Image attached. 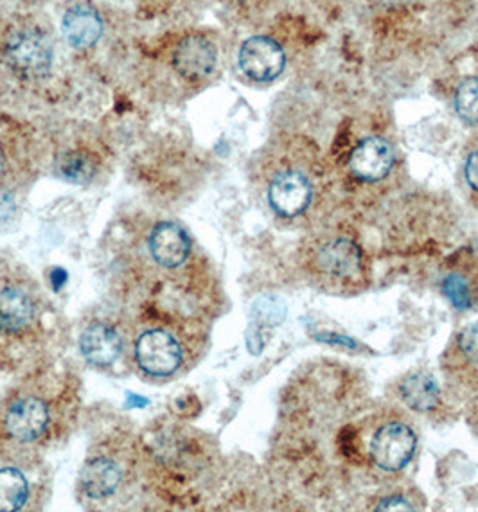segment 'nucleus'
<instances>
[{
	"label": "nucleus",
	"instance_id": "obj_1",
	"mask_svg": "<svg viewBox=\"0 0 478 512\" xmlns=\"http://www.w3.org/2000/svg\"><path fill=\"white\" fill-rule=\"evenodd\" d=\"M110 292L128 320L207 327L220 304L213 265L177 221L128 218L112 234Z\"/></svg>",
	"mask_w": 478,
	"mask_h": 512
},
{
	"label": "nucleus",
	"instance_id": "obj_2",
	"mask_svg": "<svg viewBox=\"0 0 478 512\" xmlns=\"http://www.w3.org/2000/svg\"><path fill=\"white\" fill-rule=\"evenodd\" d=\"M81 383L74 372L49 362L17 378L0 396V462L42 466L78 424Z\"/></svg>",
	"mask_w": 478,
	"mask_h": 512
},
{
	"label": "nucleus",
	"instance_id": "obj_3",
	"mask_svg": "<svg viewBox=\"0 0 478 512\" xmlns=\"http://www.w3.org/2000/svg\"><path fill=\"white\" fill-rule=\"evenodd\" d=\"M58 313L24 266L0 259V374L20 378L51 360Z\"/></svg>",
	"mask_w": 478,
	"mask_h": 512
},
{
	"label": "nucleus",
	"instance_id": "obj_4",
	"mask_svg": "<svg viewBox=\"0 0 478 512\" xmlns=\"http://www.w3.org/2000/svg\"><path fill=\"white\" fill-rule=\"evenodd\" d=\"M142 482L166 504H189L213 460L202 433L177 417L150 424L141 433Z\"/></svg>",
	"mask_w": 478,
	"mask_h": 512
},
{
	"label": "nucleus",
	"instance_id": "obj_5",
	"mask_svg": "<svg viewBox=\"0 0 478 512\" xmlns=\"http://www.w3.org/2000/svg\"><path fill=\"white\" fill-rule=\"evenodd\" d=\"M266 207L277 220L310 225L324 202V168L319 150L304 139L275 144L261 168Z\"/></svg>",
	"mask_w": 478,
	"mask_h": 512
},
{
	"label": "nucleus",
	"instance_id": "obj_6",
	"mask_svg": "<svg viewBox=\"0 0 478 512\" xmlns=\"http://www.w3.org/2000/svg\"><path fill=\"white\" fill-rule=\"evenodd\" d=\"M142 484L141 433L116 423L99 432L78 480L80 502L96 509L124 504Z\"/></svg>",
	"mask_w": 478,
	"mask_h": 512
},
{
	"label": "nucleus",
	"instance_id": "obj_7",
	"mask_svg": "<svg viewBox=\"0 0 478 512\" xmlns=\"http://www.w3.org/2000/svg\"><path fill=\"white\" fill-rule=\"evenodd\" d=\"M128 360L148 380H171L189 371L207 342V327L164 320H128Z\"/></svg>",
	"mask_w": 478,
	"mask_h": 512
},
{
	"label": "nucleus",
	"instance_id": "obj_8",
	"mask_svg": "<svg viewBox=\"0 0 478 512\" xmlns=\"http://www.w3.org/2000/svg\"><path fill=\"white\" fill-rule=\"evenodd\" d=\"M302 272L317 290L356 295L369 286L371 268L360 241L349 230H317L301 247Z\"/></svg>",
	"mask_w": 478,
	"mask_h": 512
},
{
	"label": "nucleus",
	"instance_id": "obj_9",
	"mask_svg": "<svg viewBox=\"0 0 478 512\" xmlns=\"http://www.w3.org/2000/svg\"><path fill=\"white\" fill-rule=\"evenodd\" d=\"M130 324L119 311L117 315H99L87 322L80 335L83 358L96 369H112L123 358L128 360Z\"/></svg>",
	"mask_w": 478,
	"mask_h": 512
},
{
	"label": "nucleus",
	"instance_id": "obj_10",
	"mask_svg": "<svg viewBox=\"0 0 478 512\" xmlns=\"http://www.w3.org/2000/svg\"><path fill=\"white\" fill-rule=\"evenodd\" d=\"M417 450V435L410 424L392 417L381 421L369 441V459L385 473H396L407 468Z\"/></svg>",
	"mask_w": 478,
	"mask_h": 512
},
{
	"label": "nucleus",
	"instance_id": "obj_11",
	"mask_svg": "<svg viewBox=\"0 0 478 512\" xmlns=\"http://www.w3.org/2000/svg\"><path fill=\"white\" fill-rule=\"evenodd\" d=\"M4 58L17 74L38 78L51 69L53 47L38 27H13L4 40Z\"/></svg>",
	"mask_w": 478,
	"mask_h": 512
},
{
	"label": "nucleus",
	"instance_id": "obj_12",
	"mask_svg": "<svg viewBox=\"0 0 478 512\" xmlns=\"http://www.w3.org/2000/svg\"><path fill=\"white\" fill-rule=\"evenodd\" d=\"M31 142L15 124L0 123V200L13 195L31 171Z\"/></svg>",
	"mask_w": 478,
	"mask_h": 512
},
{
	"label": "nucleus",
	"instance_id": "obj_13",
	"mask_svg": "<svg viewBox=\"0 0 478 512\" xmlns=\"http://www.w3.org/2000/svg\"><path fill=\"white\" fill-rule=\"evenodd\" d=\"M394 148L387 139L372 135L358 142L349 153L347 169L358 184L374 186L389 177L394 168Z\"/></svg>",
	"mask_w": 478,
	"mask_h": 512
},
{
	"label": "nucleus",
	"instance_id": "obj_14",
	"mask_svg": "<svg viewBox=\"0 0 478 512\" xmlns=\"http://www.w3.org/2000/svg\"><path fill=\"white\" fill-rule=\"evenodd\" d=\"M286 56L281 45L266 36H254L239 51V65L248 78L272 81L283 72Z\"/></svg>",
	"mask_w": 478,
	"mask_h": 512
},
{
	"label": "nucleus",
	"instance_id": "obj_15",
	"mask_svg": "<svg viewBox=\"0 0 478 512\" xmlns=\"http://www.w3.org/2000/svg\"><path fill=\"white\" fill-rule=\"evenodd\" d=\"M443 292L453 308H478L477 257H464L450 265L443 277Z\"/></svg>",
	"mask_w": 478,
	"mask_h": 512
},
{
	"label": "nucleus",
	"instance_id": "obj_16",
	"mask_svg": "<svg viewBox=\"0 0 478 512\" xmlns=\"http://www.w3.org/2000/svg\"><path fill=\"white\" fill-rule=\"evenodd\" d=\"M173 67L187 80H202L216 67V49L204 36H186L173 53Z\"/></svg>",
	"mask_w": 478,
	"mask_h": 512
},
{
	"label": "nucleus",
	"instance_id": "obj_17",
	"mask_svg": "<svg viewBox=\"0 0 478 512\" xmlns=\"http://www.w3.org/2000/svg\"><path fill=\"white\" fill-rule=\"evenodd\" d=\"M42 466H20L0 462V512L24 511L35 498L38 487L27 471Z\"/></svg>",
	"mask_w": 478,
	"mask_h": 512
},
{
	"label": "nucleus",
	"instance_id": "obj_18",
	"mask_svg": "<svg viewBox=\"0 0 478 512\" xmlns=\"http://www.w3.org/2000/svg\"><path fill=\"white\" fill-rule=\"evenodd\" d=\"M398 396L408 408L421 412V414H430L441 403V390L437 381L425 372H416V374H407L396 383Z\"/></svg>",
	"mask_w": 478,
	"mask_h": 512
},
{
	"label": "nucleus",
	"instance_id": "obj_19",
	"mask_svg": "<svg viewBox=\"0 0 478 512\" xmlns=\"http://www.w3.org/2000/svg\"><path fill=\"white\" fill-rule=\"evenodd\" d=\"M444 371L450 374H477L478 322L462 327L448 344L444 356Z\"/></svg>",
	"mask_w": 478,
	"mask_h": 512
},
{
	"label": "nucleus",
	"instance_id": "obj_20",
	"mask_svg": "<svg viewBox=\"0 0 478 512\" xmlns=\"http://www.w3.org/2000/svg\"><path fill=\"white\" fill-rule=\"evenodd\" d=\"M103 33V24L98 11L90 6H74L63 17V36L78 49L96 44Z\"/></svg>",
	"mask_w": 478,
	"mask_h": 512
},
{
	"label": "nucleus",
	"instance_id": "obj_21",
	"mask_svg": "<svg viewBox=\"0 0 478 512\" xmlns=\"http://www.w3.org/2000/svg\"><path fill=\"white\" fill-rule=\"evenodd\" d=\"M56 173L71 184L89 186L98 177V155L85 146L65 148L56 155Z\"/></svg>",
	"mask_w": 478,
	"mask_h": 512
},
{
	"label": "nucleus",
	"instance_id": "obj_22",
	"mask_svg": "<svg viewBox=\"0 0 478 512\" xmlns=\"http://www.w3.org/2000/svg\"><path fill=\"white\" fill-rule=\"evenodd\" d=\"M453 105L464 123L478 126V76H468L457 85Z\"/></svg>",
	"mask_w": 478,
	"mask_h": 512
},
{
	"label": "nucleus",
	"instance_id": "obj_23",
	"mask_svg": "<svg viewBox=\"0 0 478 512\" xmlns=\"http://www.w3.org/2000/svg\"><path fill=\"white\" fill-rule=\"evenodd\" d=\"M374 509L376 511H417L419 500L414 498L412 491L396 489L392 493L380 496L378 502L374 505Z\"/></svg>",
	"mask_w": 478,
	"mask_h": 512
},
{
	"label": "nucleus",
	"instance_id": "obj_24",
	"mask_svg": "<svg viewBox=\"0 0 478 512\" xmlns=\"http://www.w3.org/2000/svg\"><path fill=\"white\" fill-rule=\"evenodd\" d=\"M464 180L477 200L475 204L478 205V144L471 146V150L464 159Z\"/></svg>",
	"mask_w": 478,
	"mask_h": 512
},
{
	"label": "nucleus",
	"instance_id": "obj_25",
	"mask_svg": "<svg viewBox=\"0 0 478 512\" xmlns=\"http://www.w3.org/2000/svg\"><path fill=\"white\" fill-rule=\"evenodd\" d=\"M317 340H322V342H329V344H342V345L355 344V342H353V340H349V338H346V336L320 335V336H317Z\"/></svg>",
	"mask_w": 478,
	"mask_h": 512
},
{
	"label": "nucleus",
	"instance_id": "obj_26",
	"mask_svg": "<svg viewBox=\"0 0 478 512\" xmlns=\"http://www.w3.org/2000/svg\"><path fill=\"white\" fill-rule=\"evenodd\" d=\"M475 421H477V433H478V408H477V414H475Z\"/></svg>",
	"mask_w": 478,
	"mask_h": 512
}]
</instances>
